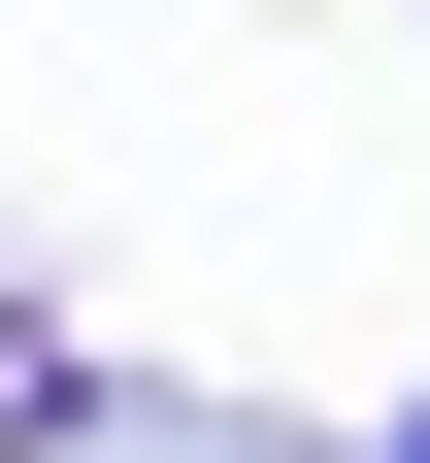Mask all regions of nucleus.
<instances>
[{"label": "nucleus", "instance_id": "nucleus-1", "mask_svg": "<svg viewBox=\"0 0 430 463\" xmlns=\"http://www.w3.org/2000/svg\"><path fill=\"white\" fill-rule=\"evenodd\" d=\"M397 463H430V397H397Z\"/></svg>", "mask_w": 430, "mask_h": 463}]
</instances>
